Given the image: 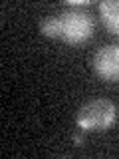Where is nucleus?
<instances>
[{
  "instance_id": "f257e3e1",
  "label": "nucleus",
  "mask_w": 119,
  "mask_h": 159,
  "mask_svg": "<svg viewBox=\"0 0 119 159\" xmlns=\"http://www.w3.org/2000/svg\"><path fill=\"white\" fill-rule=\"evenodd\" d=\"M46 38L62 40L69 46H82L93 36V20L82 8H66L60 16H50L42 22Z\"/></svg>"
},
{
  "instance_id": "20e7f679",
  "label": "nucleus",
  "mask_w": 119,
  "mask_h": 159,
  "mask_svg": "<svg viewBox=\"0 0 119 159\" xmlns=\"http://www.w3.org/2000/svg\"><path fill=\"white\" fill-rule=\"evenodd\" d=\"M101 22L111 34L119 36V0H103L99 2Z\"/></svg>"
},
{
  "instance_id": "7ed1b4c3",
  "label": "nucleus",
  "mask_w": 119,
  "mask_h": 159,
  "mask_svg": "<svg viewBox=\"0 0 119 159\" xmlns=\"http://www.w3.org/2000/svg\"><path fill=\"white\" fill-rule=\"evenodd\" d=\"M93 70L101 80L105 82H119V46L99 48L93 56Z\"/></svg>"
},
{
  "instance_id": "f03ea898",
  "label": "nucleus",
  "mask_w": 119,
  "mask_h": 159,
  "mask_svg": "<svg viewBox=\"0 0 119 159\" xmlns=\"http://www.w3.org/2000/svg\"><path fill=\"white\" fill-rule=\"evenodd\" d=\"M117 119V107L109 99H91L79 107L76 123L83 131L95 133V131H105L115 123Z\"/></svg>"
}]
</instances>
